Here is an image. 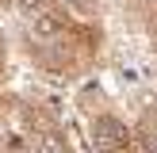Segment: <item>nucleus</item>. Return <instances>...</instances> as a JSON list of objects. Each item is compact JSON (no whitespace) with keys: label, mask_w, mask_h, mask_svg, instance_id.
Instances as JSON below:
<instances>
[{"label":"nucleus","mask_w":157,"mask_h":153,"mask_svg":"<svg viewBox=\"0 0 157 153\" xmlns=\"http://www.w3.org/2000/svg\"><path fill=\"white\" fill-rule=\"evenodd\" d=\"M27 38H31V58H38V65L50 69V73H77V69H84L96 58V42H100L92 23L73 19L61 8L31 15Z\"/></svg>","instance_id":"1"}]
</instances>
